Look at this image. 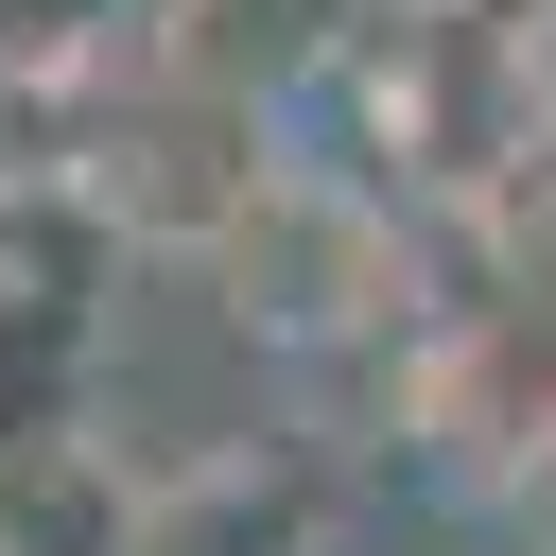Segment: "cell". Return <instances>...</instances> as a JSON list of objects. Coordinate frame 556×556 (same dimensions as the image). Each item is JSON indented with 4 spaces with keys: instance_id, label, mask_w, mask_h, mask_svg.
<instances>
[{
    "instance_id": "1",
    "label": "cell",
    "mask_w": 556,
    "mask_h": 556,
    "mask_svg": "<svg viewBox=\"0 0 556 556\" xmlns=\"http://www.w3.org/2000/svg\"><path fill=\"white\" fill-rule=\"evenodd\" d=\"M70 191H87L122 243H191V261H208V243L278 191V156H261V87H191V70H174L156 104L104 122V156H87Z\"/></svg>"
},
{
    "instance_id": "2",
    "label": "cell",
    "mask_w": 556,
    "mask_h": 556,
    "mask_svg": "<svg viewBox=\"0 0 556 556\" xmlns=\"http://www.w3.org/2000/svg\"><path fill=\"white\" fill-rule=\"evenodd\" d=\"M0 556H139V504H122L70 434H17V452H0Z\"/></svg>"
},
{
    "instance_id": "3",
    "label": "cell",
    "mask_w": 556,
    "mask_h": 556,
    "mask_svg": "<svg viewBox=\"0 0 556 556\" xmlns=\"http://www.w3.org/2000/svg\"><path fill=\"white\" fill-rule=\"evenodd\" d=\"M313 52V0H174V70L191 87H278Z\"/></svg>"
}]
</instances>
